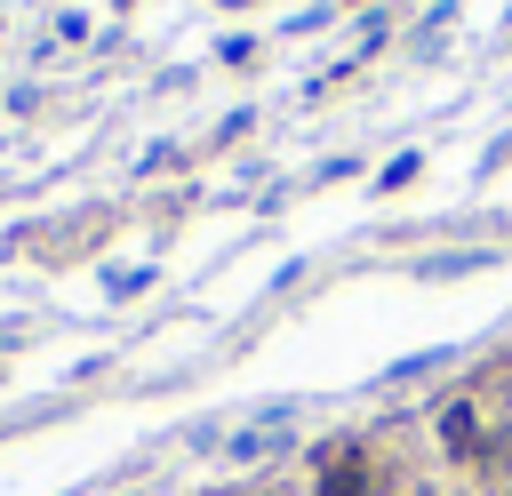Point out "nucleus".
<instances>
[{"mask_svg":"<svg viewBox=\"0 0 512 496\" xmlns=\"http://www.w3.org/2000/svg\"><path fill=\"white\" fill-rule=\"evenodd\" d=\"M312 496H384V464L360 440H336L312 456Z\"/></svg>","mask_w":512,"mask_h":496,"instance_id":"1","label":"nucleus"},{"mask_svg":"<svg viewBox=\"0 0 512 496\" xmlns=\"http://www.w3.org/2000/svg\"><path fill=\"white\" fill-rule=\"evenodd\" d=\"M432 432H440V456H448V464H480V448H488V424H480V400H472V392H456V400L432 416Z\"/></svg>","mask_w":512,"mask_h":496,"instance_id":"2","label":"nucleus"},{"mask_svg":"<svg viewBox=\"0 0 512 496\" xmlns=\"http://www.w3.org/2000/svg\"><path fill=\"white\" fill-rule=\"evenodd\" d=\"M480 464L504 480V496H512V424H488V448H480Z\"/></svg>","mask_w":512,"mask_h":496,"instance_id":"3","label":"nucleus"}]
</instances>
